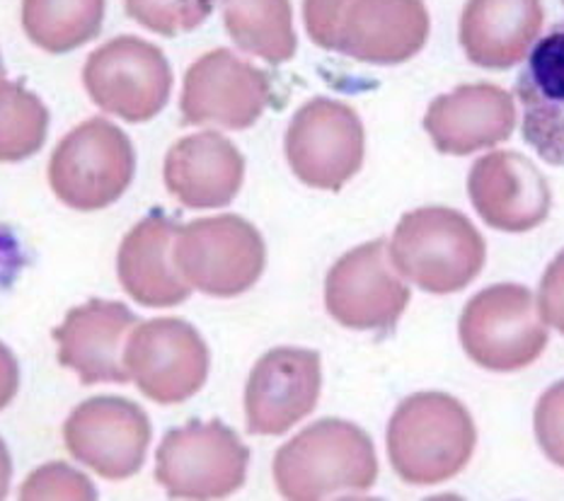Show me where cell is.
<instances>
[{
  "instance_id": "obj_15",
  "label": "cell",
  "mask_w": 564,
  "mask_h": 501,
  "mask_svg": "<svg viewBox=\"0 0 564 501\" xmlns=\"http://www.w3.org/2000/svg\"><path fill=\"white\" fill-rule=\"evenodd\" d=\"M468 194L482 221L505 233H525L533 230L550 214L553 194L529 157L517 151H495L477 157Z\"/></svg>"
},
{
  "instance_id": "obj_34",
  "label": "cell",
  "mask_w": 564,
  "mask_h": 501,
  "mask_svg": "<svg viewBox=\"0 0 564 501\" xmlns=\"http://www.w3.org/2000/svg\"><path fill=\"white\" fill-rule=\"evenodd\" d=\"M562 3H564V0H562Z\"/></svg>"
},
{
  "instance_id": "obj_32",
  "label": "cell",
  "mask_w": 564,
  "mask_h": 501,
  "mask_svg": "<svg viewBox=\"0 0 564 501\" xmlns=\"http://www.w3.org/2000/svg\"><path fill=\"white\" fill-rule=\"evenodd\" d=\"M10 480H12V460H10L6 442L0 438V499L8 497Z\"/></svg>"
},
{
  "instance_id": "obj_30",
  "label": "cell",
  "mask_w": 564,
  "mask_h": 501,
  "mask_svg": "<svg viewBox=\"0 0 564 501\" xmlns=\"http://www.w3.org/2000/svg\"><path fill=\"white\" fill-rule=\"evenodd\" d=\"M541 315L564 335V250L550 262L541 279Z\"/></svg>"
},
{
  "instance_id": "obj_23",
  "label": "cell",
  "mask_w": 564,
  "mask_h": 501,
  "mask_svg": "<svg viewBox=\"0 0 564 501\" xmlns=\"http://www.w3.org/2000/svg\"><path fill=\"white\" fill-rule=\"evenodd\" d=\"M220 6L230 40L242 52L274 66L296 56L291 0H220Z\"/></svg>"
},
{
  "instance_id": "obj_20",
  "label": "cell",
  "mask_w": 564,
  "mask_h": 501,
  "mask_svg": "<svg viewBox=\"0 0 564 501\" xmlns=\"http://www.w3.org/2000/svg\"><path fill=\"white\" fill-rule=\"evenodd\" d=\"M180 226L165 214H149L124 236L117 254L119 284L145 308H175L192 286L175 264Z\"/></svg>"
},
{
  "instance_id": "obj_7",
  "label": "cell",
  "mask_w": 564,
  "mask_h": 501,
  "mask_svg": "<svg viewBox=\"0 0 564 501\" xmlns=\"http://www.w3.org/2000/svg\"><path fill=\"white\" fill-rule=\"evenodd\" d=\"M250 448L220 420L167 432L155 454V480L173 499H220L248 478Z\"/></svg>"
},
{
  "instance_id": "obj_28",
  "label": "cell",
  "mask_w": 564,
  "mask_h": 501,
  "mask_svg": "<svg viewBox=\"0 0 564 501\" xmlns=\"http://www.w3.org/2000/svg\"><path fill=\"white\" fill-rule=\"evenodd\" d=\"M533 426L547 460L564 468V381L547 388L538 400Z\"/></svg>"
},
{
  "instance_id": "obj_9",
  "label": "cell",
  "mask_w": 564,
  "mask_h": 501,
  "mask_svg": "<svg viewBox=\"0 0 564 501\" xmlns=\"http://www.w3.org/2000/svg\"><path fill=\"white\" fill-rule=\"evenodd\" d=\"M364 153V124L349 105L315 97L293 115L286 161L303 185L339 192L361 170Z\"/></svg>"
},
{
  "instance_id": "obj_24",
  "label": "cell",
  "mask_w": 564,
  "mask_h": 501,
  "mask_svg": "<svg viewBox=\"0 0 564 501\" xmlns=\"http://www.w3.org/2000/svg\"><path fill=\"white\" fill-rule=\"evenodd\" d=\"M105 0H22V30L48 54H68L102 30Z\"/></svg>"
},
{
  "instance_id": "obj_8",
  "label": "cell",
  "mask_w": 564,
  "mask_h": 501,
  "mask_svg": "<svg viewBox=\"0 0 564 501\" xmlns=\"http://www.w3.org/2000/svg\"><path fill=\"white\" fill-rule=\"evenodd\" d=\"M83 85L102 112L143 124L161 115L173 95V68L163 48L121 34L88 56Z\"/></svg>"
},
{
  "instance_id": "obj_29",
  "label": "cell",
  "mask_w": 564,
  "mask_h": 501,
  "mask_svg": "<svg viewBox=\"0 0 564 501\" xmlns=\"http://www.w3.org/2000/svg\"><path fill=\"white\" fill-rule=\"evenodd\" d=\"M349 3L351 0H303L305 32L317 46L335 52L337 24Z\"/></svg>"
},
{
  "instance_id": "obj_4",
  "label": "cell",
  "mask_w": 564,
  "mask_h": 501,
  "mask_svg": "<svg viewBox=\"0 0 564 501\" xmlns=\"http://www.w3.org/2000/svg\"><path fill=\"white\" fill-rule=\"evenodd\" d=\"M133 175V143L109 119L93 117L68 131L48 161V185L76 211H100L121 199Z\"/></svg>"
},
{
  "instance_id": "obj_33",
  "label": "cell",
  "mask_w": 564,
  "mask_h": 501,
  "mask_svg": "<svg viewBox=\"0 0 564 501\" xmlns=\"http://www.w3.org/2000/svg\"><path fill=\"white\" fill-rule=\"evenodd\" d=\"M0 76H6V64H3V56H0Z\"/></svg>"
},
{
  "instance_id": "obj_1",
  "label": "cell",
  "mask_w": 564,
  "mask_h": 501,
  "mask_svg": "<svg viewBox=\"0 0 564 501\" xmlns=\"http://www.w3.org/2000/svg\"><path fill=\"white\" fill-rule=\"evenodd\" d=\"M388 458L398 478L414 487L448 482L468 466L477 429L468 407L446 393H414L388 424Z\"/></svg>"
},
{
  "instance_id": "obj_18",
  "label": "cell",
  "mask_w": 564,
  "mask_h": 501,
  "mask_svg": "<svg viewBox=\"0 0 564 501\" xmlns=\"http://www.w3.org/2000/svg\"><path fill=\"white\" fill-rule=\"evenodd\" d=\"M517 127L513 97L492 83L458 85L429 105L424 129L438 153L468 155L507 141Z\"/></svg>"
},
{
  "instance_id": "obj_5",
  "label": "cell",
  "mask_w": 564,
  "mask_h": 501,
  "mask_svg": "<svg viewBox=\"0 0 564 501\" xmlns=\"http://www.w3.org/2000/svg\"><path fill=\"white\" fill-rule=\"evenodd\" d=\"M458 335L465 353L487 371L513 373L541 359L547 327L533 293L519 284H495L465 305Z\"/></svg>"
},
{
  "instance_id": "obj_25",
  "label": "cell",
  "mask_w": 564,
  "mask_h": 501,
  "mask_svg": "<svg viewBox=\"0 0 564 501\" xmlns=\"http://www.w3.org/2000/svg\"><path fill=\"white\" fill-rule=\"evenodd\" d=\"M48 109L18 80L0 76V163H20L42 151Z\"/></svg>"
},
{
  "instance_id": "obj_13",
  "label": "cell",
  "mask_w": 564,
  "mask_h": 501,
  "mask_svg": "<svg viewBox=\"0 0 564 501\" xmlns=\"http://www.w3.org/2000/svg\"><path fill=\"white\" fill-rule=\"evenodd\" d=\"M272 102V80L230 48L199 56L182 85V124H216L230 131L254 127Z\"/></svg>"
},
{
  "instance_id": "obj_2",
  "label": "cell",
  "mask_w": 564,
  "mask_h": 501,
  "mask_svg": "<svg viewBox=\"0 0 564 501\" xmlns=\"http://www.w3.org/2000/svg\"><path fill=\"white\" fill-rule=\"evenodd\" d=\"M378 478L371 436L345 420H321L281 446L274 482L284 499L317 501L369 492Z\"/></svg>"
},
{
  "instance_id": "obj_27",
  "label": "cell",
  "mask_w": 564,
  "mask_h": 501,
  "mask_svg": "<svg viewBox=\"0 0 564 501\" xmlns=\"http://www.w3.org/2000/svg\"><path fill=\"white\" fill-rule=\"evenodd\" d=\"M20 499L40 501V499H76L93 501L97 499L95 484L76 468L66 462H48L36 468L20 487Z\"/></svg>"
},
{
  "instance_id": "obj_31",
  "label": "cell",
  "mask_w": 564,
  "mask_h": 501,
  "mask_svg": "<svg viewBox=\"0 0 564 501\" xmlns=\"http://www.w3.org/2000/svg\"><path fill=\"white\" fill-rule=\"evenodd\" d=\"M20 390V363L3 341H0V410L15 400Z\"/></svg>"
},
{
  "instance_id": "obj_22",
  "label": "cell",
  "mask_w": 564,
  "mask_h": 501,
  "mask_svg": "<svg viewBox=\"0 0 564 501\" xmlns=\"http://www.w3.org/2000/svg\"><path fill=\"white\" fill-rule=\"evenodd\" d=\"M543 22L541 0H468L460 15V46L475 66L507 70L529 58Z\"/></svg>"
},
{
  "instance_id": "obj_12",
  "label": "cell",
  "mask_w": 564,
  "mask_h": 501,
  "mask_svg": "<svg viewBox=\"0 0 564 501\" xmlns=\"http://www.w3.org/2000/svg\"><path fill=\"white\" fill-rule=\"evenodd\" d=\"M151 438L149 414L115 395L80 402L64 424L68 454L105 480L133 478L143 468Z\"/></svg>"
},
{
  "instance_id": "obj_6",
  "label": "cell",
  "mask_w": 564,
  "mask_h": 501,
  "mask_svg": "<svg viewBox=\"0 0 564 501\" xmlns=\"http://www.w3.org/2000/svg\"><path fill=\"white\" fill-rule=\"evenodd\" d=\"M175 264L199 293L236 298L260 281L267 248L260 230L240 216L196 218L177 230Z\"/></svg>"
},
{
  "instance_id": "obj_17",
  "label": "cell",
  "mask_w": 564,
  "mask_h": 501,
  "mask_svg": "<svg viewBox=\"0 0 564 501\" xmlns=\"http://www.w3.org/2000/svg\"><path fill=\"white\" fill-rule=\"evenodd\" d=\"M429 30L424 0H351L337 24L335 52L361 64L398 66L422 52Z\"/></svg>"
},
{
  "instance_id": "obj_3",
  "label": "cell",
  "mask_w": 564,
  "mask_h": 501,
  "mask_svg": "<svg viewBox=\"0 0 564 501\" xmlns=\"http://www.w3.org/2000/svg\"><path fill=\"white\" fill-rule=\"evenodd\" d=\"M390 257L412 284L434 296H446L480 276L487 246L468 216L446 206H424L400 218Z\"/></svg>"
},
{
  "instance_id": "obj_21",
  "label": "cell",
  "mask_w": 564,
  "mask_h": 501,
  "mask_svg": "<svg viewBox=\"0 0 564 501\" xmlns=\"http://www.w3.org/2000/svg\"><path fill=\"white\" fill-rule=\"evenodd\" d=\"M523 139L545 163L564 167V22L531 48L517 80Z\"/></svg>"
},
{
  "instance_id": "obj_16",
  "label": "cell",
  "mask_w": 564,
  "mask_h": 501,
  "mask_svg": "<svg viewBox=\"0 0 564 501\" xmlns=\"http://www.w3.org/2000/svg\"><path fill=\"white\" fill-rule=\"evenodd\" d=\"M137 325L139 317L129 305L90 298L68 311L66 320L54 329L58 363L76 373L83 385L129 383L124 351Z\"/></svg>"
},
{
  "instance_id": "obj_26",
  "label": "cell",
  "mask_w": 564,
  "mask_h": 501,
  "mask_svg": "<svg viewBox=\"0 0 564 501\" xmlns=\"http://www.w3.org/2000/svg\"><path fill=\"white\" fill-rule=\"evenodd\" d=\"M131 20L163 36L192 32L212 18L216 0H124Z\"/></svg>"
},
{
  "instance_id": "obj_14",
  "label": "cell",
  "mask_w": 564,
  "mask_h": 501,
  "mask_svg": "<svg viewBox=\"0 0 564 501\" xmlns=\"http://www.w3.org/2000/svg\"><path fill=\"white\" fill-rule=\"evenodd\" d=\"M321 353L311 349L279 347L254 363L245 388L248 432L281 436L308 417L321 400Z\"/></svg>"
},
{
  "instance_id": "obj_19",
  "label": "cell",
  "mask_w": 564,
  "mask_h": 501,
  "mask_svg": "<svg viewBox=\"0 0 564 501\" xmlns=\"http://www.w3.org/2000/svg\"><path fill=\"white\" fill-rule=\"evenodd\" d=\"M163 175L167 192L187 209H220L238 197L245 157L224 133L202 131L167 151Z\"/></svg>"
},
{
  "instance_id": "obj_11",
  "label": "cell",
  "mask_w": 564,
  "mask_h": 501,
  "mask_svg": "<svg viewBox=\"0 0 564 501\" xmlns=\"http://www.w3.org/2000/svg\"><path fill=\"white\" fill-rule=\"evenodd\" d=\"M124 363L145 397L177 405L204 388L212 357L196 327L177 317H155L131 329Z\"/></svg>"
},
{
  "instance_id": "obj_10",
  "label": "cell",
  "mask_w": 564,
  "mask_h": 501,
  "mask_svg": "<svg viewBox=\"0 0 564 501\" xmlns=\"http://www.w3.org/2000/svg\"><path fill=\"white\" fill-rule=\"evenodd\" d=\"M410 296L383 238L341 254L325 279L327 313L359 333L395 329Z\"/></svg>"
}]
</instances>
